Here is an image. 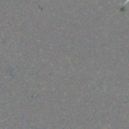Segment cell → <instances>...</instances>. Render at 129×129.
Instances as JSON below:
<instances>
[{
    "instance_id": "6da1fadb",
    "label": "cell",
    "mask_w": 129,
    "mask_h": 129,
    "mask_svg": "<svg viewBox=\"0 0 129 129\" xmlns=\"http://www.w3.org/2000/svg\"><path fill=\"white\" fill-rule=\"evenodd\" d=\"M128 3H129V0H125V2L123 3V5H122V6H125V5L128 4Z\"/></svg>"
}]
</instances>
